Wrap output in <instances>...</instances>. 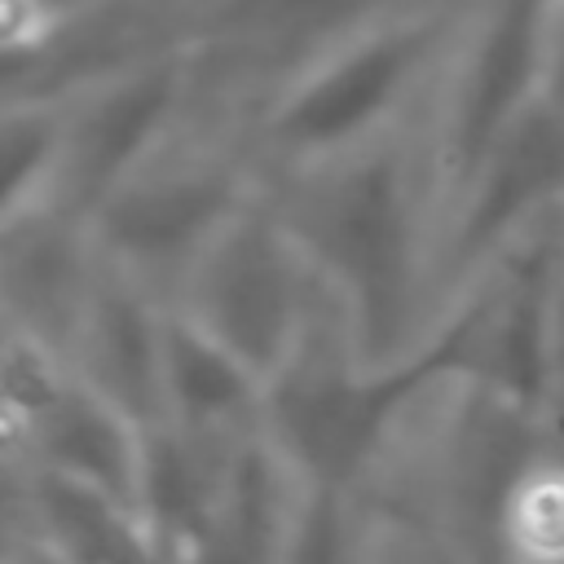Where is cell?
<instances>
[{
  "label": "cell",
  "instance_id": "9",
  "mask_svg": "<svg viewBox=\"0 0 564 564\" xmlns=\"http://www.w3.org/2000/svg\"><path fill=\"white\" fill-rule=\"evenodd\" d=\"M163 322L167 304L101 260V273L70 330L62 361L88 392L150 427L159 423Z\"/></svg>",
  "mask_w": 564,
  "mask_h": 564
},
{
  "label": "cell",
  "instance_id": "6",
  "mask_svg": "<svg viewBox=\"0 0 564 564\" xmlns=\"http://www.w3.org/2000/svg\"><path fill=\"white\" fill-rule=\"evenodd\" d=\"M564 212V101L538 93L485 150L436 234L441 335L458 295L529 229Z\"/></svg>",
  "mask_w": 564,
  "mask_h": 564
},
{
  "label": "cell",
  "instance_id": "10",
  "mask_svg": "<svg viewBox=\"0 0 564 564\" xmlns=\"http://www.w3.org/2000/svg\"><path fill=\"white\" fill-rule=\"evenodd\" d=\"M494 542L507 564H564V454H524L498 489Z\"/></svg>",
  "mask_w": 564,
  "mask_h": 564
},
{
  "label": "cell",
  "instance_id": "8",
  "mask_svg": "<svg viewBox=\"0 0 564 564\" xmlns=\"http://www.w3.org/2000/svg\"><path fill=\"white\" fill-rule=\"evenodd\" d=\"M97 273L88 225L44 203L0 229V322L62 357Z\"/></svg>",
  "mask_w": 564,
  "mask_h": 564
},
{
  "label": "cell",
  "instance_id": "13",
  "mask_svg": "<svg viewBox=\"0 0 564 564\" xmlns=\"http://www.w3.org/2000/svg\"><path fill=\"white\" fill-rule=\"evenodd\" d=\"M48 26H53V13L44 0H0V53L40 44Z\"/></svg>",
  "mask_w": 564,
  "mask_h": 564
},
{
  "label": "cell",
  "instance_id": "11",
  "mask_svg": "<svg viewBox=\"0 0 564 564\" xmlns=\"http://www.w3.org/2000/svg\"><path fill=\"white\" fill-rule=\"evenodd\" d=\"M62 101L0 97V229L53 198Z\"/></svg>",
  "mask_w": 564,
  "mask_h": 564
},
{
  "label": "cell",
  "instance_id": "4",
  "mask_svg": "<svg viewBox=\"0 0 564 564\" xmlns=\"http://www.w3.org/2000/svg\"><path fill=\"white\" fill-rule=\"evenodd\" d=\"M560 0H467L454 53L427 101L436 234L494 137L542 93Z\"/></svg>",
  "mask_w": 564,
  "mask_h": 564
},
{
  "label": "cell",
  "instance_id": "3",
  "mask_svg": "<svg viewBox=\"0 0 564 564\" xmlns=\"http://www.w3.org/2000/svg\"><path fill=\"white\" fill-rule=\"evenodd\" d=\"M260 185L242 132L189 110V119L88 216V234L110 269L167 304L198 251Z\"/></svg>",
  "mask_w": 564,
  "mask_h": 564
},
{
  "label": "cell",
  "instance_id": "1",
  "mask_svg": "<svg viewBox=\"0 0 564 564\" xmlns=\"http://www.w3.org/2000/svg\"><path fill=\"white\" fill-rule=\"evenodd\" d=\"M308 269L348 313L366 375H401L436 357V185L427 110L405 128L264 181Z\"/></svg>",
  "mask_w": 564,
  "mask_h": 564
},
{
  "label": "cell",
  "instance_id": "2",
  "mask_svg": "<svg viewBox=\"0 0 564 564\" xmlns=\"http://www.w3.org/2000/svg\"><path fill=\"white\" fill-rule=\"evenodd\" d=\"M467 0L388 9L295 62L242 119L260 181L352 154L419 119L454 53Z\"/></svg>",
  "mask_w": 564,
  "mask_h": 564
},
{
  "label": "cell",
  "instance_id": "12",
  "mask_svg": "<svg viewBox=\"0 0 564 564\" xmlns=\"http://www.w3.org/2000/svg\"><path fill=\"white\" fill-rule=\"evenodd\" d=\"M546 370H551V397H564V225L551 251V269H546Z\"/></svg>",
  "mask_w": 564,
  "mask_h": 564
},
{
  "label": "cell",
  "instance_id": "7",
  "mask_svg": "<svg viewBox=\"0 0 564 564\" xmlns=\"http://www.w3.org/2000/svg\"><path fill=\"white\" fill-rule=\"evenodd\" d=\"M189 48L101 75L62 97V150L53 207L84 220L189 119Z\"/></svg>",
  "mask_w": 564,
  "mask_h": 564
},
{
  "label": "cell",
  "instance_id": "5",
  "mask_svg": "<svg viewBox=\"0 0 564 564\" xmlns=\"http://www.w3.org/2000/svg\"><path fill=\"white\" fill-rule=\"evenodd\" d=\"M308 282L313 269L260 185V194L198 251L167 295V308L269 379L295 344Z\"/></svg>",
  "mask_w": 564,
  "mask_h": 564
}]
</instances>
